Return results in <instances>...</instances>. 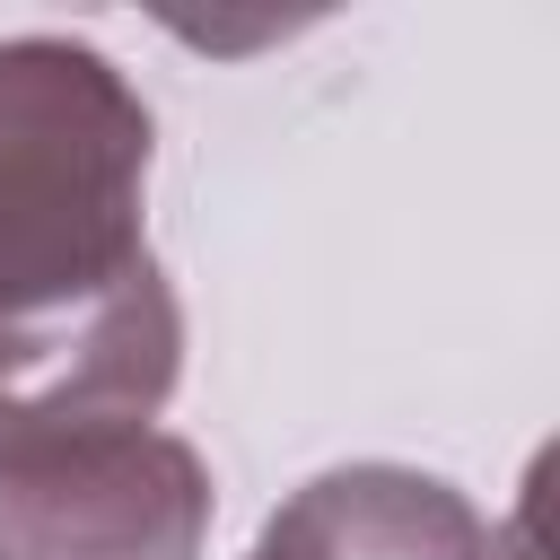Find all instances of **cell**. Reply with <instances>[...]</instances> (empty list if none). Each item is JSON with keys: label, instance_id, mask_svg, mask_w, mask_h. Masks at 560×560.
<instances>
[{"label": "cell", "instance_id": "6da1fadb", "mask_svg": "<svg viewBox=\"0 0 560 560\" xmlns=\"http://www.w3.org/2000/svg\"><path fill=\"white\" fill-rule=\"evenodd\" d=\"M158 122L70 35H0V446L149 429L184 306L140 236Z\"/></svg>", "mask_w": 560, "mask_h": 560}, {"label": "cell", "instance_id": "7a4b0ae2", "mask_svg": "<svg viewBox=\"0 0 560 560\" xmlns=\"http://www.w3.org/2000/svg\"><path fill=\"white\" fill-rule=\"evenodd\" d=\"M210 464L166 429L0 446V560H192Z\"/></svg>", "mask_w": 560, "mask_h": 560}, {"label": "cell", "instance_id": "277c9868", "mask_svg": "<svg viewBox=\"0 0 560 560\" xmlns=\"http://www.w3.org/2000/svg\"><path fill=\"white\" fill-rule=\"evenodd\" d=\"M254 560H262V551H254Z\"/></svg>", "mask_w": 560, "mask_h": 560}, {"label": "cell", "instance_id": "3957f363", "mask_svg": "<svg viewBox=\"0 0 560 560\" xmlns=\"http://www.w3.org/2000/svg\"><path fill=\"white\" fill-rule=\"evenodd\" d=\"M262 560H490L481 508L411 464H332L271 508Z\"/></svg>", "mask_w": 560, "mask_h": 560}]
</instances>
